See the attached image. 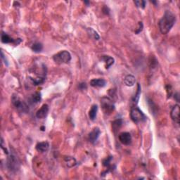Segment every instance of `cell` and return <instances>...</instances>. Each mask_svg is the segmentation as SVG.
<instances>
[{
    "instance_id": "83f0119b",
    "label": "cell",
    "mask_w": 180,
    "mask_h": 180,
    "mask_svg": "<svg viewBox=\"0 0 180 180\" xmlns=\"http://www.w3.org/2000/svg\"><path fill=\"white\" fill-rule=\"evenodd\" d=\"M103 12L105 14H106V15H108L109 14V13H110V9H109L108 8V6H105L104 8H103Z\"/></svg>"
},
{
    "instance_id": "2e32d148",
    "label": "cell",
    "mask_w": 180,
    "mask_h": 180,
    "mask_svg": "<svg viewBox=\"0 0 180 180\" xmlns=\"http://www.w3.org/2000/svg\"><path fill=\"white\" fill-rule=\"evenodd\" d=\"M135 82H136V79H135V77L132 76V75H127L125 79H124V83L127 87L134 86Z\"/></svg>"
},
{
    "instance_id": "4fadbf2b",
    "label": "cell",
    "mask_w": 180,
    "mask_h": 180,
    "mask_svg": "<svg viewBox=\"0 0 180 180\" xmlns=\"http://www.w3.org/2000/svg\"><path fill=\"white\" fill-rule=\"evenodd\" d=\"M90 85L93 87H104L106 85V81L104 79H93L90 81Z\"/></svg>"
},
{
    "instance_id": "52a82bcc",
    "label": "cell",
    "mask_w": 180,
    "mask_h": 180,
    "mask_svg": "<svg viewBox=\"0 0 180 180\" xmlns=\"http://www.w3.org/2000/svg\"><path fill=\"white\" fill-rule=\"evenodd\" d=\"M12 104L14 105L15 108L17 110L21 111V113H27L29 112V106L25 101L21 99V98L17 95L12 96L11 98Z\"/></svg>"
},
{
    "instance_id": "30bf717a",
    "label": "cell",
    "mask_w": 180,
    "mask_h": 180,
    "mask_svg": "<svg viewBox=\"0 0 180 180\" xmlns=\"http://www.w3.org/2000/svg\"><path fill=\"white\" fill-rule=\"evenodd\" d=\"M170 117L175 123L179 124V104L175 105L171 109Z\"/></svg>"
},
{
    "instance_id": "e0dca14e",
    "label": "cell",
    "mask_w": 180,
    "mask_h": 180,
    "mask_svg": "<svg viewBox=\"0 0 180 180\" xmlns=\"http://www.w3.org/2000/svg\"><path fill=\"white\" fill-rule=\"evenodd\" d=\"M42 100V94L40 92H35L33 95L31 96V98H30V103L32 104H36L37 103L41 101Z\"/></svg>"
},
{
    "instance_id": "277c9868",
    "label": "cell",
    "mask_w": 180,
    "mask_h": 180,
    "mask_svg": "<svg viewBox=\"0 0 180 180\" xmlns=\"http://www.w3.org/2000/svg\"><path fill=\"white\" fill-rule=\"evenodd\" d=\"M101 106L104 114L111 115L115 111V106L113 101L108 96H104L101 99Z\"/></svg>"
},
{
    "instance_id": "5bb4252c",
    "label": "cell",
    "mask_w": 180,
    "mask_h": 180,
    "mask_svg": "<svg viewBox=\"0 0 180 180\" xmlns=\"http://www.w3.org/2000/svg\"><path fill=\"white\" fill-rule=\"evenodd\" d=\"M35 149L37 151L44 153L49 150V143L47 141H42V142H38L36 144Z\"/></svg>"
},
{
    "instance_id": "8fae6325",
    "label": "cell",
    "mask_w": 180,
    "mask_h": 180,
    "mask_svg": "<svg viewBox=\"0 0 180 180\" xmlns=\"http://www.w3.org/2000/svg\"><path fill=\"white\" fill-rule=\"evenodd\" d=\"M101 134V130L98 127H94L88 135V139L92 143H94L98 140Z\"/></svg>"
},
{
    "instance_id": "7c38bea8",
    "label": "cell",
    "mask_w": 180,
    "mask_h": 180,
    "mask_svg": "<svg viewBox=\"0 0 180 180\" xmlns=\"http://www.w3.org/2000/svg\"><path fill=\"white\" fill-rule=\"evenodd\" d=\"M49 106L47 104H43L39 110L36 113V117L38 119H44L47 117L49 113Z\"/></svg>"
},
{
    "instance_id": "9a60e30c",
    "label": "cell",
    "mask_w": 180,
    "mask_h": 180,
    "mask_svg": "<svg viewBox=\"0 0 180 180\" xmlns=\"http://www.w3.org/2000/svg\"><path fill=\"white\" fill-rule=\"evenodd\" d=\"M101 61H104L106 69H108V68H110L115 63L114 59H113V57L110 56H102Z\"/></svg>"
},
{
    "instance_id": "44dd1931",
    "label": "cell",
    "mask_w": 180,
    "mask_h": 180,
    "mask_svg": "<svg viewBox=\"0 0 180 180\" xmlns=\"http://www.w3.org/2000/svg\"><path fill=\"white\" fill-rule=\"evenodd\" d=\"M141 85L140 84H137V90L135 95L133 96L132 98V102L133 104L136 106V105L138 104V101L139 100V98H140V95H141Z\"/></svg>"
},
{
    "instance_id": "d6986e66",
    "label": "cell",
    "mask_w": 180,
    "mask_h": 180,
    "mask_svg": "<svg viewBox=\"0 0 180 180\" xmlns=\"http://www.w3.org/2000/svg\"><path fill=\"white\" fill-rule=\"evenodd\" d=\"M123 119H117L114 121L112 123V129L113 131L115 132L117 130H119L121 129L122 126H123Z\"/></svg>"
},
{
    "instance_id": "f1b7e54d",
    "label": "cell",
    "mask_w": 180,
    "mask_h": 180,
    "mask_svg": "<svg viewBox=\"0 0 180 180\" xmlns=\"http://www.w3.org/2000/svg\"><path fill=\"white\" fill-rule=\"evenodd\" d=\"M179 93H176L175 94V98H176V100H177V102H179Z\"/></svg>"
},
{
    "instance_id": "603a6c76",
    "label": "cell",
    "mask_w": 180,
    "mask_h": 180,
    "mask_svg": "<svg viewBox=\"0 0 180 180\" xmlns=\"http://www.w3.org/2000/svg\"><path fill=\"white\" fill-rule=\"evenodd\" d=\"M31 49L34 52L40 53L41 52L42 49H43V45H42V43H40V42H35V43L32 45Z\"/></svg>"
},
{
    "instance_id": "7a4b0ae2",
    "label": "cell",
    "mask_w": 180,
    "mask_h": 180,
    "mask_svg": "<svg viewBox=\"0 0 180 180\" xmlns=\"http://www.w3.org/2000/svg\"><path fill=\"white\" fill-rule=\"evenodd\" d=\"M30 72L33 73L35 76V77L33 78L29 77L30 80L35 86L43 84L46 80L47 69V66L44 63H41V66H34V67L30 70Z\"/></svg>"
},
{
    "instance_id": "9c48e42d",
    "label": "cell",
    "mask_w": 180,
    "mask_h": 180,
    "mask_svg": "<svg viewBox=\"0 0 180 180\" xmlns=\"http://www.w3.org/2000/svg\"><path fill=\"white\" fill-rule=\"evenodd\" d=\"M118 138H119V141H121V143H123V145L128 146L132 143V139L131 134H130V132H121V133L119 134Z\"/></svg>"
},
{
    "instance_id": "5b68a950",
    "label": "cell",
    "mask_w": 180,
    "mask_h": 180,
    "mask_svg": "<svg viewBox=\"0 0 180 180\" xmlns=\"http://www.w3.org/2000/svg\"><path fill=\"white\" fill-rule=\"evenodd\" d=\"M130 118L134 123L138 124L139 123H143L147 120V117L144 113L139 109L138 107L134 106L130 110Z\"/></svg>"
},
{
    "instance_id": "4316f807",
    "label": "cell",
    "mask_w": 180,
    "mask_h": 180,
    "mask_svg": "<svg viewBox=\"0 0 180 180\" xmlns=\"http://www.w3.org/2000/svg\"><path fill=\"white\" fill-rule=\"evenodd\" d=\"M79 89H80V90H85L87 89V84L85 82H82L80 83V85H79Z\"/></svg>"
},
{
    "instance_id": "6da1fadb",
    "label": "cell",
    "mask_w": 180,
    "mask_h": 180,
    "mask_svg": "<svg viewBox=\"0 0 180 180\" xmlns=\"http://www.w3.org/2000/svg\"><path fill=\"white\" fill-rule=\"evenodd\" d=\"M176 20V16L173 13L171 12L170 11H166L163 16L160 18L159 23H158L160 33L162 35L168 34L175 25Z\"/></svg>"
},
{
    "instance_id": "8992f818",
    "label": "cell",
    "mask_w": 180,
    "mask_h": 180,
    "mask_svg": "<svg viewBox=\"0 0 180 180\" xmlns=\"http://www.w3.org/2000/svg\"><path fill=\"white\" fill-rule=\"evenodd\" d=\"M71 54L69 51L63 50L53 56V60L57 64L68 63L71 61Z\"/></svg>"
},
{
    "instance_id": "7402d4cb",
    "label": "cell",
    "mask_w": 180,
    "mask_h": 180,
    "mask_svg": "<svg viewBox=\"0 0 180 180\" xmlns=\"http://www.w3.org/2000/svg\"><path fill=\"white\" fill-rule=\"evenodd\" d=\"M87 33H88V35H89L90 37L93 38V39L95 40H100V36L98 35L97 32L94 31L93 28H92V27H88V28L87 29Z\"/></svg>"
},
{
    "instance_id": "ffe728a7",
    "label": "cell",
    "mask_w": 180,
    "mask_h": 180,
    "mask_svg": "<svg viewBox=\"0 0 180 180\" xmlns=\"http://www.w3.org/2000/svg\"><path fill=\"white\" fill-rule=\"evenodd\" d=\"M64 161H65L66 166L68 168H72V167H75L77 165L76 158L73 157H70V156H68V157H66L64 158Z\"/></svg>"
},
{
    "instance_id": "d4e9b609",
    "label": "cell",
    "mask_w": 180,
    "mask_h": 180,
    "mask_svg": "<svg viewBox=\"0 0 180 180\" xmlns=\"http://www.w3.org/2000/svg\"><path fill=\"white\" fill-rule=\"evenodd\" d=\"M143 23L141 22V21H139V23H138V27L135 30V34H137V35H138L141 33V31H143Z\"/></svg>"
},
{
    "instance_id": "ac0fdd59",
    "label": "cell",
    "mask_w": 180,
    "mask_h": 180,
    "mask_svg": "<svg viewBox=\"0 0 180 180\" xmlns=\"http://www.w3.org/2000/svg\"><path fill=\"white\" fill-rule=\"evenodd\" d=\"M98 112V106L96 104H94L93 106L91 107L89 111V117L91 121H94L96 119V115H97Z\"/></svg>"
},
{
    "instance_id": "1f68e13d",
    "label": "cell",
    "mask_w": 180,
    "mask_h": 180,
    "mask_svg": "<svg viewBox=\"0 0 180 180\" xmlns=\"http://www.w3.org/2000/svg\"><path fill=\"white\" fill-rule=\"evenodd\" d=\"M152 2V3L155 4H157V3H158V2Z\"/></svg>"
},
{
    "instance_id": "4dcf8cb0",
    "label": "cell",
    "mask_w": 180,
    "mask_h": 180,
    "mask_svg": "<svg viewBox=\"0 0 180 180\" xmlns=\"http://www.w3.org/2000/svg\"><path fill=\"white\" fill-rule=\"evenodd\" d=\"M41 129H42V131H44L45 128H44V127H42V128H41Z\"/></svg>"
},
{
    "instance_id": "3957f363",
    "label": "cell",
    "mask_w": 180,
    "mask_h": 180,
    "mask_svg": "<svg viewBox=\"0 0 180 180\" xmlns=\"http://www.w3.org/2000/svg\"><path fill=\"white\" fill-rule=\"evenodd\" d=\"M6 166L7 170L12 173H16L20 169L21 163L18 158L14 152L11 151L6 159Z\"/></svg>"
},
{
    "instance_id": "484cf974",
    "label": "cell",
    "mask_w": 180,
    "mask_h": 180,
    "mask_svg": "<svg viewBox=\"0 0 180 180\" xmlns=\"http://www.w3.org/2000/svg\"><path fill=\"white\" fill-rule=\"evenodd\" d=\"M1 57H2V59L3 60V61H4V64H5V65H6V66H8V61H7V59H6V56H4V54L3 51H1Z\"/></svg>"
},
{
    "instance_id": "f546056e",
    "label": "cell",
    "mask_w": 180,
    "mask_h": 180,
    "mask_svg": "<svg viewBox=\"0 0 180 180\" xmlns=\"http://www.w3.org/2000/svg\"><path fill=\"white\" fill-rule=\"evenodd\" d=\"M85 4H87V5H89V2H87V1H85Z\"/></svg>"
},
{
    "instance_id": "ba28073f",
    "label": "cell",
    "mask_w": 180,
    "mask_h": 180,
    "mask_svg": "<svg viewBox=\"0 0 180 180\" xmlns=\"http://www.w3.org/2000/svg\"><path fill=\"white\" fill-rule=\"evenodd\" d=\"M1 41L2 43L4 44H14L15 45H18L19 44L22 42V40L21 38H18V39H13L10 37L9 35H7L4 32H2L1 35Z\"/></svg>"
},
{
    "instance_id": "cb8c5ba5",
    "label": "cell",
    "mask_w": 180,
    "mask_h": 180,
    "mask_svg": "<svg viewBox=\"0 0 180 180\" xmlns=\"http://www.w3.org/2000/svg\"><path fill=\"white\" fill-rule=\"evenodd\" d=\"M134 3L136 5L137 7L141 8H145L146 4V2L143 1V0H137L134 1Z\"/></svg>"
}]
</instances>
